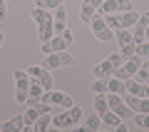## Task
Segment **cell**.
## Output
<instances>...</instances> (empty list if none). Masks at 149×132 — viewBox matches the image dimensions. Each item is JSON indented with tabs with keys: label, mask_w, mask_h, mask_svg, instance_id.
Instances as JSON below:
<instances>
[{
	"label": "cell",
	"mask_w": 149,
	"mask_h": 132,
	"mask_svg": "<svg viewBox=\"0 0 149 132\" xmlns=\"http://www.w3.org/2000/svg\"><path fill=\"white\" fill-rule=\"evenodd\" d=\"M13 77H15V102L20 105H27L30 100V75L27 70H13Z\"/></svg>",
	"instance_id": "obj_1"
},
{
	"label": "cell",
	"mask_w": 149,
	"mask_h": 132,
	"mask_svg": "<svg viewBox=\"0 0 149 132\" xmlns=\"http://www.w3.org/2000/svg\"><path fill=\"white\" fill-rule=\"evenodd\" d=\"M82 107H77V105H72V107H67V112H60V115H55L52 117V125L55 127H74L77 122L82 120Z\"/></svg>",
	"instance_id": "obj_2"
},
{
	"label": "cell",
	"mask_w": 149,
	"mask_h": 132,
	"mask_svg": "<svg viewBox=\"0 0 149 132\" xmlns=\"http://www.w3.org/2000/svg\"><path fill=\"white\" fill-rule=\"evenodd\" d=\"M122 55H117V53H114V55H109V58H107V60H102V62L100 65H95V70H92V75H95V77H109V75H114V72H117V67H119V65H122Z\"/></svg>",
	"instance_id": "obj_3"
},
{
	"label": "cell",
	"mask_w": 149,
	"mask_h": 132,
	"mask_svg": "<svg viewBox=\"0 0 149 132\" xmlns=\"http://www.w3.org/2000/svg\"><path fill=\"white\" fill-rule=\"evenodd\" d=\"M107 102H109V110L117 112L122 120H129V117L134 115V110L127 105V100H124V95H117V92H109L107 95Z\"/></svg>",
	"instance_id": "obj_4"
},
{
	"label": "cell",
	"mask_w": 149,
	"mask_h": 132,
	"mask_svg": "<svg viewBox=\"0 0 149 132\" xmlns=\"http://www.w3.org/2000/svg\"><path fill=\"white\" fill-rule=\"evenodd\" d=\"M90 27H92V32H95V37H97V40H102V42H109L112 37H114V32H112V27L107 25L104 15H95V18H92V22H90Z\"/></svg>",
	"instance_id": "obj_5"
},
{
	"label": "cell",
	"mask_w": 149,
	"mask_h": 132,
	"mask_svg": "<svg viewBox=\"0 0 149 132\" xmlns=\"http://www.w3.org/2000/svg\"><path fill=\"white\" fill-rule=\"evenodd\" d=\"M42 102H47V105H57V107H72L74 102H72V97L67 95V92H57V90H45V95L40 97Z\"/></svg>",
	"instance_id": "obj_6"
},
{
	"label": "cell",
	"mask_w": 149,
	"mask_h": 132,
	"mask_svg": "<svg viewBox=\"0 0 149 132\" xmlns=\"http://www.w3.org/2000/svg\"><path fill=\"white\" fill-rule=\"evenodd\" d=\"M139 65H142V58L139 55H132V58H127L122 65L117 67V77H122V80H129V77H134L137 75V70H139Z\"/></svg>",
	"instance_id": "obj_7"
},
{
	"label": "cell",
	"mask_w": 149,
	"mask_h": 132,
	"mask_svg": "<svg viewBox=\"0 0 149 132\" xmlns=\"http://www.w3.org/2000/svg\"><path fill=\"white\" fill-rule=\"evenodd\" d=\"M27 75L35 77L45 90H52V75H50V70L45 67V65H30V67H27Z\"/></svg>",
	"instance_id": "obj_8"
},
{
	"label": "cell",
	"mask_w": 149,
	"mask_h": 132,
	"mask_svg": "<svg viewBox=\"0 0 149 132\" xmlns=\"http://www.w3.org/2000/svg\"><path fill=\"white\" fill-rule=\"evenodd\" d=\"M102 3H104V0H82V5H80V20L85 22V25H90V22H92V18L100 13Z\"/></svg>",
	"instance_id": "obj_9"
},
{
	"label": "cell",
	"mask_w": 149,
	"mask_h": 132,
	"mask_svg": "<svg viewBox=\"0 0 149 132\" xmlns=\"http://www.w3.org/2000/svg\"><path fill=\"white\" fill-rule=\"evenodd\" d=\"M72 62V55L67 53V50H60V53H50L45 55V67L47 70H55V67H62V65H70Z\"/></svg>",
	"instance_id": "obj_10"
},
{
	"label": "cell",
	"mask_w": 149,
	"mask_h": 132,
	"mask_svg": "<svg viewBox=\"0 0 149 132\" xmlns=\"http://www.w3.org/2000/svg\"><path fill=\"white\" fill-rule=\"evenodd\" d=\"M70 45H72V42H70L65 35H52L47 42H42V53H45V55H50V53H60V50H67Z\"/></svg>",
	"instance_id": "obj_11"
},
{
	"label": "cell",
	"mask_w": 149,
	"mask_h": 132,
	"mask_svg": "<svg viewBox=\"0 0 149 132\" xmlns=\"http://www.w3.org/2000/svg\"><path fill=\"white\" fill-rule=\"evenodd\" d=\"M147 27H149V10L142 13V15H139V20H137V25L132 27V37H134V42H137V45H142V42L147 40Z\"/></svg>",
	"instance_id": "obj_12"
},
{
	"label": "cell",
	"mask_w": 149,
	"mask_h": 132,
	"mask_svg": "<svg viewBox=\"0 0 149 132\" xmlns=\"http://www.w3.org/2000/svg\"><path fill=\"white\" fill-rule=\"evenodd\" d=\"M124 10H132V0H104L100 8V13H124Z\"/></svg>",
	"instance_id": "obj_13"
},
{
	"label": "cell",
	"mask_w": 149,
	"mask_h": 132,
	"mask_svg": "<svg viewBox=\"0 0 149 132\" xmlns=\"http://www.w3.org/2000/svg\"><path fill=\"white\" fill-rule=\"evenodd\" d=\"M37 32H40V40H42V42H47L50 37L55 35V20H52V15H47L45 20L37 22Z\"/></svg>",
	"instance_id": "obj_14"
},
{
	"label": "cell",
	"mask_w": 149,
	"mask_h": 132,
	"mask_svg": "<svg viewBox=\"0 0 149 132\" xmlns=\"http://www.w3.org/2000/svg\"><path fill=\"white\" fill-rule=\"evenodd\" d=\"M52 20H55V32H65L67 30V15H65V8H55L52 13Z\"/></svg>",
	"instance_id": "obj_15"
},
{
	"label": "cell",
	"mask_w": 149,
	"mask_h": 132,
	"mask_svg": "<svg viewBox=\"0 0 149 132\" xmlns=\"http://www.w3.org/2000/svg\"><path fill=\"white\" fill-rule=\"evenodd\" d=\"M22 127H25V120H22V115H17V117H13V120L3 122V125H0V132H20Z\"/></svg>",
	"instance_id": "obj_16"
},
{
	"label": "cell",
	"mask_w": 149,
	"mask_h": 132,
	"mask_svg": "<svg viewBox=\"0 0 149 132\" xmlns=\"http://www.w3.org/2000/svg\"><path fill=\"white\" fill-rule=\"evenodd\" d=\"M137 20H139V13H134V10H124L122 15H119V27H127V30H132V27L137 25Z\"/></svg>",
	"instance_id": "obj_17"
},
{
	"label": "cell",
	"mask_w": 149,
	"mask_h": 132,
	"mask_svg": "<svg viewBox=\"0 0 149 132\" xmlns=\"http://www.w3.org/2000/svg\"><path fill=\"white\" fill-rule=\"evenodd\" d=\"M30 100H27V105H35V102H40V97L45 95V87L40 82H37V80H30Z\"/></svg>",
	"instance_id": "obj_18"
},
{
	"label": "cell",
	"mask_w": 149,
	"mask_h": 132,
	"mask_svg": "<svg viewBox=\"0 0 149 132\" xmlns=\"http://www.w3.org/2000/svg\"><path fill=\"white\" fill-rule=\"evenodd\" d=\"M107 82H109V92H117V95H124V92H127V80L117 77V75L109 77Z\"/></svg>",
	"instance_id": "obj_19"
},
{
	"label": "cell",
	"mask_w": 149,
	"mask_h": 132,
	"mask_svg": "<svg viewBox=\"0 0 149 132\" xmlns=\"http://www.w3.org/2000/svg\"><path fill=\"white\" fill-rule=\"evenodd\" d=\"M100 125H102V117L97 115V110L90 112V115L85 117V130L87 132H97V130H100Z\"/></svg>",
	"instance_id": "obj_20"
},
{
	"label": "cell",
	"mask_w": 149,
	"mask_h": 132,
	"mask_svg": "<svg viewBox=\"0 0 149 132\" xmlns=\"http://www.w3.org/2000/svg\"><path fill=\"white\" fill-rule=\"evenodd\" d=\"M109 77H95V82L90 85V92H95V95H102V92H109V82H107Z\"/></svg>",
	"instance_id": "obj_21"
},
{
	"label": "cell",
	"mask_w": 149,
	"mask_h": 132,
	"mask_svg": "<svg viewBox=\"0 0 149 132\" xmlns=\"http://www.w3.org/2000/svg\"><path fill=\"white\" fill-rule=\"evenodd\" d=\"M127 92L129 95H137V97H144V82H139L137 77H129L127 80Z\"/></svg>",
	"instance_id": "obj_22"
},
{
	"label": "cell",
	"mask_w": 149,
	"mask_h": 132,
	"mask_svg": "<svg viewBox=\"0 0 149 132\" xmlns=\"http://www.w3.org/2000/svg\"><path fill=\"white\" fill-rule=\"evenodd\" d=\"M50 122H52V117H50V112H42V115H40V117L35 120V125H32V127H35L37 132H45V130L50 127Z\"/></svg>",
	"instance_id": "obj_23"
},
{
	"label": "cell",
	"mask_w": 149,
	"mask_h": 132,
	"mask_svg": "<svg viewBox=\"0 0 149 132\" xmlns=\"http://www.w3.org/2000/svg\"><path fill=\"white\" fill-rule=\"evenodd\" d=\"M95 110H97V115H104V112L109 110V102H107V95H104V92L95 97Z\"/></svg>",
	"instance_id": "obj_24"
},
{
	"label": "cell",
	"mask_w": 149,
	"mask_h": 132,
	"mask_svg": "<svg viewBox=\"0 0 149 132\" xmlns=\"http://www.w3.org/2000/svg\"><path fill=\"white\" fill-rule=\"evenodd\" d=\"M134 77H137L139 82H147V80H149V60L139 65V70H137V75H134Z\"/></svg>",
	"instance_id": "obj_25"
},
{
	"label": "cell",
	"mask_w": 149,
	"mask_h": 132,
	"mask_svg": "<svg viewBox=\"0 0 149 132\" xmlns=\"http://www.w3.org/2000/svg\"><path fill=\"white\" fill-rule=\"evenodd\" d=\"M37 8H45V10H55V8L62 5V0H35Z\"/></svg>",
	"instance_id": "obj_26"
},
{
	"label": "cell",
	"mask_w": 149,
	"mask_h": 132,
	"mask_svg": "<svg viewBox=\"0 0 149 132\" xmlns=\"http://www.w3.org/2000/svg\"><path fill=\"white\" fill-rule=\"evenodd\" d=\"M134 122H137L139 127H144V130H149V112H139V115H134Z\"/></svg>",
	"instance_id": "obj_27"
},
{
	"label": "cell",
	"mask_w": 149,
	"mask_h": 132,
	"mask_svg": "<svg viewBox=\"0 0 149 132\" xmlns=\"http://www.w3.org/2000/svg\"><path fill=\"white\" fill-rule=\"evenodd\" d=\"M119 55H122L124 60H127V58H132V55H137V45H134V42H132V45H124V48L119 50Z\"/></svg>",
	"instance_id": "obj_28"
},
{
	"label": "cell",
	"mask_w": 149,
	"mask_h": 132,
	"mask_svg": "<svg viewBox=\"0 0 149 132\" xmlns=\"http://www.w3.org/2000/svg\"><path fill=\"white\" fill-rule=\"evenodd\" d=\"M107 25L112 27V30H119V15H114V13H109V15H104Z\"/></svg>",
	"instance_id": "obj_29"
},
{
	"label": "cell",
	"mask_w": 149,
	"mask_h": 132,
	"mask_svg": "<svg viewBox=\"0 0 149 132\" xmlns=\"http://www.w3.org/2000/svg\"><path fill=\"white\" fill-rule=\"evenodd\" d=\"M5 13H8V8H5V0H0V20H5Z\"/></svg>",
	"instance_id": "obj_30"
},
{
	"label": "cell",
	"mask_w": 149,
	"mask_h": 132,
	"mask_svg": "<svg viewBox=\"0 0 149 132\" xmlns=\"http://www.w3.org/2000/svg\"><path fill=\"white\" fill-rule=\"evenodd\" d=\"M144 97H149V85H144Z\"/></svg>",
	"instance_id": "obj_31"
},
{
	"label": "cell",
	"mask_w": 149,
	"mask_h": 132,
	"mask_svg": "<svg viewBox=\"0 0 149 132\" xmlns=\"http://www.w3.org/2000/svg\"><path fill=\"white\" fill-rule=\"evenodd\" d=\"M3 40H5V35H3V30H0V48H3Z\"/></svg>",
	"instance_id": "obj_32"
}]
</instances>
